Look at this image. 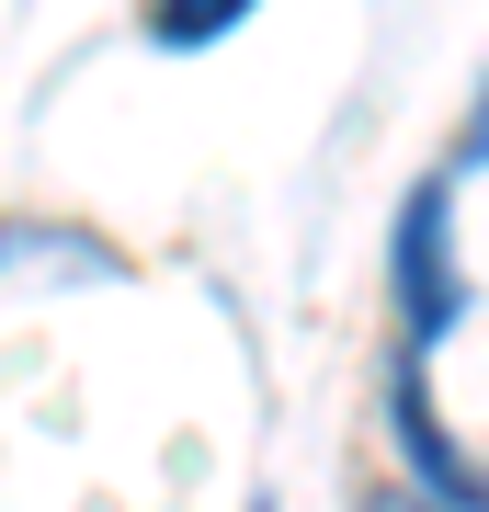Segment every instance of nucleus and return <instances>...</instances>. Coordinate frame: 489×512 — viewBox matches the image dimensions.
Wrapping results in <instances>:
<instances>
[{"instance_id":"f257e3e1","label":"nucleus","mask_w":489,"mask_h":512,"mask_svg":"<svg viewBox=\"0 0 489 512\" xmlns=\"http://www.w3.org/2000/svg\"><path fill=\"white\" fill-rule=\"evenodd\" d=\"M455 319H467V285H455V239H444V183H421L399 205V342L433 353Z\"/></svg>"},{"instance_id":"f03ea898","label":"nucleus","mask_w":489,"mask_h":512,"mask_svg":"<svg viewBox=\"0 0 489 512\" xmlns=\"http://www.w3.org/2000/svg\"><path fill=\"white\" fill-rule=\"evenodd\" d=\"M387 421H399V444H410V467H421V490L433 501H489V478L444 444V421H433V399H421V353L399 365V387H387Z\"/></svg>"},{"instance_id":"7ed1b4c3","label":"nucleus","mask_w":489,"mask_h":512,"mask_svg":"<svg viewBox=\"0 0 489 512\" xmlns=\"http://www.w3.org/2000/svg\"><path fill=\"white\" fill-rule=\"evenodd\" d=\"M239 12H251V0H137V35L171 46V57H194V46H217Z\"/></svg>"}]
</instances>
